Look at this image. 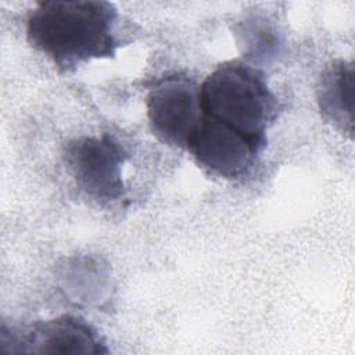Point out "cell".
Instances as JSON below:
<instances>
[{
  "label": "cell",
  "instance_id": "cell-6",
  "mask_svg": "<svg viewBox=\"0 0 355 355\" xmlns=\"http://www.w3.org/2000/svg\"><path fill=\"white\" fill-rule=\"evenodd\" d=\"M262 148L233 128L205 115L187 146L200 166L227 180L247 176Z\"/></svg>",
  "mask_w": 355,
  "mask_h": 355
},
{
  "label": "cell",
  "instance_id": "cell-3",
  "mask_svg": "<svg viewBox=\"0 0 355 355\" xmlns=\"http://www.w3.org/2000/svg\"><path fill=\"white\" fill-rule=\"evenodd\" d=\"M64 159L78 186L101 202L121 200L125 193L123 165L128 153L112 136H82L71 140Z\"/></svg>",
  "mask_w": 355,
  "mask_h": 355
},
{
  "label": "cell",
  "instance_id": "cell-8",
  "mask_svg": "<svg viewBox=\"0 0 355 355\" xmlns=\"http://www.w3.org/2000/svg\"><path fill=\"white\" fill-rule=\"evenodd\" d=\"M241 47L250 60H266L277 51V32L265 19L250 18L241 25Z\"/></svg>",
  "mask_w": 355,
  "mask_h": 355
},
{
  "label": "cell",
  "instance_id": "cell-4",
  "mask_svg": "<svg viewBox=\"0 0 355 355\" xmlns=\"http://www.w3.org/2000/svg\"><path fill=\"white\" fill-rule=\"evenodd\" d=\"M147 115L161 141L187 150L202 118L200 86L182 75L159 79L147 96Z\"/></svg>",
  "mask_w": 355,
  "mask_h": 355
},
{
  "label": "cell",
  "instance_id": "cell-2",
  "mask_svg": "<svg viewBox=\"0 0 355 355\" xmlns=\"http://www.w3.org/2000/svg\"><path fill=\"white\" fill-rule=\"evenodd\" d=\"M202 115L214 118L265 147L266 130L279 112L276 96L259 69L244 61L216 67L200 86Z\"/></svg>",
  "mask_w": 355,
  "mask_h": 355
},
{
  "label": "cell",
  "instance_id": "cell-5",
  "mask_svg": "<svg viewBox=\"0 0 355 355\" xmlns=\"http://www.w3.org/2000/svg\"><path fill=\"white\" fill-rule=\"evenodd\" d=\"M0 351L8 354H108L100 334L83 319L62 315L54 319L36 322L26 333H15L3 326Z\"/></svg>",
  "mask_w": 355,
  "mask_h": 355
},
{
  "label": "cell",
  "instance_id": "cell-1",
  "mask_svg": "<svg viewBox=\"0 0 355 355\" xmlns=\"http://www.w3.org/2000/svg\"><path fill=\"white\" fill-rule=\"evenodd\" d=\"M116 19V8L108 1L49 0L37 3L28 15L26 37L57 68L71 71L115 55Z\"/></svg>",
  "mask_w": 355,
  "mask_h": 355
},
{
  "label": "cell",
  "instance_id": "cell-7",
  "mask_svg": "<svg viewBox=\"0 0 355 355\" xmlns=\"http://www.w3.org/2000/svg\"><path fill=\"white\" fill-rule=\"evenodd\" d=\"M352 94V62L343 60L331 62L320 76L318 86V104L324 119L349 137H352L354 130Z\"/></svg>",
  "mask_w": 355,
  "mask_h": 355
}]
</instances>
